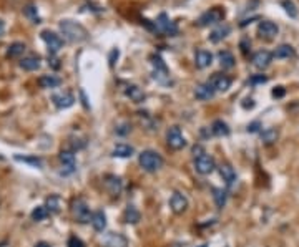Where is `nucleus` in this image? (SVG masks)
Wrapping results in <instances>:
<instances>
[{
    "label": "nucleus",
    "mask_w": 299,
    "mask_h": 247,
    "mask_svg": "<svg viewBox=\"0 0 299 247\" xmlns=\"http://www.w3.org/2000/svg\"><path fill=\"white\" fill-rule=\"evenodd\" d=\"M58 29H60L62 35L65 36L69 42H83V40H87V36H88L87 29H85L83 25L76 24L74 20H62L60 25H58Z\"/></svg>",
    "instance_id": "1"
},
{
    "label": "nucleus",
    "mask_w": 299,
    "mask_h": 247,
    "mask_svg": "<svg viewBox=\"0 0 299 247\" xmlns=\"http://www.w3.org/2000/svg\"><path fill=\"white\" fill-rule=\"evenodd\" d=\"M138 163L147 173H156L163 168V158L153 149H145L140 153Z\"/></svg>",
    "instance_id": "2"
},
{
    "label": "nucleus",
    "mask_w": 299,
    "mask_h": 247,
    "mask_svg": "<svg viewBox=\"0 0 299 247\" xmlns=\"http://www.w3.org/2000/svg\"><path fill=\"white\" fill-rule=\"evenodd\" d=\"M72 216H74V219L76 222H80V224H87V222H90L92 221V211H90V208H88V204L85 203L83 199L81 198H78V199H75L74 203H72Z\"/></svg>",
    "instance_id": "3"
},
{
    "label": "nucleus",
    "mask_w": 299,
    "mask_h": 247,
    "mask_svg": "<svg viewBox=\"0 0 299 247\" xmlns=\"http://www.w3.org/2000/svg\"><path fill=\"white\" fill-rule=\"evenodd\" d=\"M224 18V10L221 7H213L210 10H206L205 13H201V17L198 18V25L199 27H210L221 24Z\"/></svg>",
    "instance_id": "4"
},
{
    "label": "nucleus",
    "mask_w": 299,
    "mask_h": 247,
    "mask_svg": "<svg viewBox=\"0 0 299 247\" xmlns=\"http://www.w3.org/2000/svg\"><path fill=\"white\" fill-rule=\"evenodd\" d=\"M151 65H153V78L160 81V83H168L170 71L166 68L165 62L161 60L160 55H151Z\"/></svg>",
    "instance_id": "5"
},
{
    "label": "nucleus",
    "mask_w": 299,
    "mask_h": 247,
    "mask_svg": "<svg viewBox=\"0 0 299 247\" xmlns=\"http://www.w3.org/2000/svg\"><path fill=\"white\" fill-rule=\"evenodd\" d=\"M166 143L171 149L178 151V149H183L187 146V138L183 136V133L178 126H171L168 131H166Z\"/></svg>",
    "instance_id": "6"
},
{
    "label": "nucleus",
    "mask_w": 299,
    "mask_h": 247,
    "mask_svg": "<svg viewBox=\"0 0 299 247\" xmlns=\"http://www.w3.org/2000/svg\"><path fill=\"white\" fill-rule=\"evenodd\" d=\"M194 168H196V171L199 175H211L216 168V161L213 156L205 153V154H201V156L194 158Z\"/></svg>",
    "instance_id": "7"
},
{
    "label": "nucleus",
    "mask_w": 299,
    "mask_h": 247,
    "mask_svg": "<svg viewBox=\"0 0 299 247\" xmlns=\"http://www.w3.org/2000/svg\"><path fill=\"white\" fill-rule=\"evenodd\" d=\"M40 35H42V40H43L45 43H47L48 52L52 53V55H55L58 50L63 47L62 36L57 35L55 32H52V30H42V34H40Z\"/></svg>",
    "instance_id": "8"
},
{
    "label": "nucleus",
    "mask_w": 299,
    "mask_h": 247,
    "mask_svg": "<svg viewBox=\"0 0 299 247\" xmlns=\"http://www.w3.org/2000/svg\"><path fill=\"white\" fill-rule=\"evenodd\" d=\"M155 24H156L158 32H161V34H165L168 36H175L176 34H178V27H176L175 22L170 20L166 13H160V17L156 18Z\"/></svg>",
    "instance_id": "9"
},
{
    "label": "nucleus",
    "mask_w": 299,
    "mask_h": 247,
    "mask_svg": "<svg viewBox=\"0 0 299 247\" xmlns=\"http://www.w3.org/2000/svg\"><path fill=\"white\" fill-rule=\"evenodd\" d=\"M188 198L185 196L183 193L180 191H175L170 198V209L173 211L175 214H183L185 211L188 209Z\"/></svg>",
    "instance_id": "10"
},
{
    "label": "nucleus",
    "mask_w": 299,
    "mask_h": 247,
    "mask_svg": "<svg viewBox=\"0 0 299 247\" xmlns=\"http://www.w3.org/2000/svg\"><path fill=\"white\" fill-rule=\"evenodd\" d=\"M278 34H279V27L276 25L274 22L262 20V22H260V25H258V35L264 40H273V38H276Z\"/></svg>",
    "instance_id": "11"
},
{
    "label": "nucleus",
    "mask_w": 299,
    "mask_h": 247,
    "mask_svg": "<svg viewBox=\"0 0 299 247\" xmlns=\"http://www.w3.org/2000/svg\"><path fill=\"white\" fill-rule=\"evenodd\" d=\"M103 247H128V239L120 232H108L103 236Z\"/></svg>",
    "instance_id": "12"
},
{
    "label": "nucleus",
    "mask_w": 299,
    "mask_h": 247,
    "mask_svg": "<svg viewBox=\"0 0 299 247\" xmlns=\"http://www.w3.org/2000/svg\"><path fill=\"white\" fill-rule=\"evenodd\" d=\"M273 58H274L273 53L268 52V50H260V52H256L255 55H253L251 62L258 70H264V68H268L271 65Z\"/></svg>",
    "instance_id": "13"
},
{
    "label": "nucleus",
    "mask_w": 299,
    "mask_h": 247,
    "mask_svg": "<svg viewBox=\"0 0 299 247\" xmlns=\"http://www.w3.org/2000/svg\"><path fill=\"white\" fill-rule=\"evenodd\" d=\"M58 159H60L62 166H63V171L62 175H70V173L75 171V166H76V161H75V154L74 151H62L60 154H58Z\"/></svg>",
    "instance_id": "14"
},
{
    "label": "nucleus",
    "mask_w": 299,
    "mask_h": 247,
    "mask_svg": "<svg viewBox=\"0 0 299 247\" xmlns=\"http://www.w3.org/2000/svg\"><path fill=\"white\" fill-rule=\"evenodd\" d=\"M103 182H105V189L112 196H118L121 193V189H123V181H121V177L115 175H107Z\"/></svg>",
    "instance_id": "15"
},
{
    "label": "nucleus",
    "mask_w": 299,
    "mask_h": 247,
    "mask_svg": "<svg viewBox=\"0 0 299 247\" xmlns=\"http://www.w3.org/2000/svg\"><path fill=\"white\" fill-rule=\"evenodd\" d=\"M52 102L58 109H65V108H70L72 105L75 103V97L72 93H69V91H62V93L52 95Z\"/></svg>",
    "instance_id": "16"
},
{
    "label": "nucleus",
    "mask_w": 299,
    "mask_h": 247,
    "mask_svg": "<svg viewBox=\"0 0 299 247\" xmlns=\"http://www.w3.org/2000/svg\"><path fill=\"white\" fill-rule=\"evenodd\" d=\"M208 83L213 86L215 91H226L231 86V78L223 75V73H215V75L208 80Z\"/></svg>",
    "instance_id": "17"
},
{
    "label": "nucleus",
    "mask_w": 299,
    "mask_h": 247,
    "mask_svg": "<svg viewBox=\"0 0 299 247\" xmlns=\"http://www.w3.org/2000/svg\"><path fill=\"white\" fill-rule=\"evenodd\" d=\"M216 91L213 90V86L208 83H201L198 85L196 88H194V98L199 100V102H208V100H211L213 97H215Z\"/></svg>",
    "instance_id": "18"
},
{
    "label": "nucleus",
    "mask_w": 299,
    "mask_h": 247,
    "mask_svg": "<svg viewBox=\"0 0 299 247\" xmlns=\"http://www.w3.org/2000/svg\"><path fill=\"white\" fill-rule=\"evenodd\" d=\"M213 63V53L208 52V50H198L196 55H194V65L199 70L203 68H208Z\"/></svg>",
    "instance_id": "19"
},
{
    "label": "nucleus",
    "mask_w": 299,
    "mask_h": 247,
    "mask_svg": "<svg viewBox=\"0 0 299 247\" xmlns=\"http://www.w3.org/2000/svg\"><path fill=\"white\" fill-rule=\"evenodd\" d=\"M229 32H231V27L228 24H221L220 27H216V29L210 34V42L211 43L221 42V40H224L226 36L229 35Z\"/></svg>",
    "instance_id": "20"
},
{
    "label": "nucleus",
    "mask_w": 299,
    "mask_h": 247,
    "mask_svg": "<svg viewBox=\"0 0 299 247\" xmlns=\"http://www.w3.org/2000/svg\"><path fill=\"white\" fill-rule=\"evenodd\" d=\"M42 60H40V57H37V55H30V57H25L20 60V68H24L25 71H35L40 68V63Z\"/></svg>",
    "instance_id": "21"
},
{
    "label": "nucleus",
    "mask_w": 299,
    "mask_h": 247,
    "mask_svg": "<svg viewBox=\"0 0 299 247\" xmlns=\"http://www.w3.org/2000/svg\"><path fill=\"white\" fill-rule=\"evenodd\" d=\"M125 95L131 100V102H135V103H143L145 102L143 90L140 88V86H137V85H128V86H126V88H125Z\"/></svg>",
    "instance_id": "22"
},
{
    "label": "nucleus",
    "mask_w": 299,
    "mask_h": 247,
    "mask_svg": "<svg viewBox=\"0 0 299 247\" xmlns=\"http://www.w3.org/2000/svg\"><path fill=\"white\" fill-rule=\"evenodd\" d=\"M133 154H135L133 146H130L126 143H118L112 151V156H115V158H131Z\"/></svg>",
    "instance_id": "23"
},
{
    "label": "nucleus",
    "mask_w": 299,
    "mask_h": 247,
    "mask_svg": "<svg viewBox=\"0 0 299 247\" xmlns=\"http://www.w3.org/2000/svg\"><path fill=\"white\" fill-rule=\"evenodd\" d=\"M92 226H93V229L97 231V232H103L107 229V216H105V212L103 211H95L93 214H92Z\"/></svg>",
    "instance_id": "24"
},
{
    "label": "nucleus",
    "mask_w": 299,
    "mask_h": 247,
    "mask_svg": "<svg viewBox=\"0 0 299 247\" xmlns=\"http://www.w3.org/2000/svg\"><path fill=\"white\" fill-rule=\"evenodd\" d=\"M220 175H221L223 181L228 186H231L234 181H236V171H234L233 166L228 164V163H224V164H221V166H220Z\"/></svg>",
    "instance_id": "25"
},
{
    "label": "nucleus",
    "mask_w": 299,
    "mask_h": 247,
    "mask_svg": "<svg viewBox=\"0 0 299 247\" xmlns=\"http://www.w3.org/2000/svg\"><path fill=\"white\" fill-rule=\"evenodd\" d=\"M38 85H40V88L50 90V88H57V86H60L62 80L55 75H42L38 78Z\"/></svg>",
    "instance_id": "26"
},
{
    "label": "nucleus",
    "mask_w": 299,
    "mask_h": 247,
    "mask_svg": "<svg viewBox=\"0 0 299 247\" xmlns=\"http://www.w3.org/2000/svg\"><path fill=\"white\" fill-rule=\"evenodd\" d=\"M218 58H220V65L223 70H231L234 65H236V60H234V55L228 52V50H223V52L218 53Z\"/></svg>",
    "instance_id": "27"
},
{
    "label": "nucleus",
    "mask_w": 299,
    "mask_h": 247,
    "mask_svg": "<svg viewBox=\"0 0 299 247\" xmlns=\"http://www.w3.org/2000/svg\"><path fill=\"white\" fill-rule=\"evenodd\" d=\"M62 206H63L62 198H60V196H57V194H53V196H50V198L47 199V204H45V208L48 209L50 214H57V212H60Z\"/></svg>",
    "instance_id": "28"
},
{
    "label": "nucleus",
    "mask_w": 299,
    "mask_h": 247,
    "mask_svg": "<svg viewBox=\"0 0 299 247\" xmlns=\"http://www.w3.org/2000/svg\"><path fill=\"white\" fill-rule=\"evenodd\" d=\"M211 133L215 136H228L229 135V126L226 125L223 120H216L211 125Z\"/></svg>",
    "instance_id": "29"
},
{
    "label": "nucleus",
    "mask_w": 299,
    "mask_h": 247,
    "mask_svg": "<svg viewBox=\"0 0 299 247\" xmlns=\"http://www.w3.org/2000/svg\"><path fill=\"white\" fill-rule=\"evenodd\" d=\"M278 138H279V131L276 130V128H268V130L261 133V140L264 144H273L278 141Z\"/></svg>",
    "instance_id": "30"
},
{
    "label": "nucleus",
    "mask_w": 299,
    "mask_h": 247,
    "mask_svg": "<svg viewBox=\"0 0 299 247\" xmlns=\"http://www.w3.org/2000/svg\"><path fill=\"white\" fill-rule=\"evenodd\" d=\"M273 57L274 58H291V57H294V48L291 47V45L283 43L274 50Z\"/></svg>",
    "instance_id": "31"
},
{
    "label": "nucleus",
    "mask_w": 299,
    "mask_h": 247,
    "mask_svg": "<svg viewBox=\"0 0 299 247\" xmlns=\"http://www.w3.org/2000/svg\"><path fill=\"white\" fill-rule=\"evenodd\" d=\"M213 199H215L216 208L223 209L226 204V199H228V194H226V191H223L221 187H213Z\"/></svg>",
    "instance_id": "32"
},
{
    "label": "nucleus",
    "mask_w": 299,
    "mask_h": 247,
    "mask_svg": "<svg viewBox=\"0 0 299 247\" xmlns=\"http://www.w3.org/2000/svg\"><path fill=\"white\" fill-rule=\"evenodd\" d=\"M123 219H125V222H128V224H137L140 221L138 209L135 208V206H128V208L125 209V212H123Z\"/></svg>",
    "instance_id": "33"
},
{
    "label": "nucleus",
    "mask_w": 299,
    "mask_h": 247,
    "mask_svg": "<svg viewBox=\"0 0 299 247\" xmlns=\"http://www.w3.org/2000/svg\"><path fill=\"white\" fill-rule=\"evenodd\" d=\"M25 43H22V42H13L10 47H8V50H7V58H17V57H20L22 53L25 52Z\"/></svg>",
    "instance_id": "34"
},
{
    "label": "nucleus",
    "mask_w": 299,
    "mask_h": 247,
    "mask_svg": "<svg viewBox=\"0 0 299 247\" xmlns=\"http://www.w3.org/2000/svg\"><path fill=\"white\" fill-rule=\"evenodd\" d=\"M32 219H34L35 222H40V221H45L48 216H50V212H48V209L45 208V206H37V208L32 211Z\"/></svg>",
    "instance_id": "35"
},
{
    "label": "nucleus",
    "mask_w": 299,
    "mask_h": 247,
    "mask_svg": "<svg viewBox=\"0 0 299 247\" xmlns=\"http://www.w3.org/2000/svg\"><path fill=\"white\" fill-rule=\"evenodd\" d=\"M15 159H17V161H20V163L30 164V166H34V168H42L43 166V161L40 158H37V156H19V154H17Z\"/></svg>",
    "instance_id": "36"
},
{
    "label": "nucleus",
    "mask_w": 299,
    "mask_h": 247,
    "mask_svg": "<svg viewBox=\"0 0 299 247\" xmlns=\"http://www.w3.org/2000/svg\"><path fill=\"white\" fill-rule=\"evenodd\" d=\"M24 13L30 18L32 22H34V24H40L38 10H37V7H35V5H27V7L24 8Z\"/></svg>",
    "instance_id": "37"
},
{
    "label": "nucleus",
    "mask_w": 299,
    "mask_h": 247,
    "mask_svg": "<svg viewBox=\"0 0 299 247\" xmlns=\"http://www.w3.org/2000/svg\"><path fill=\"white\" fill-rule=\"evenodd\" d=\"M281 5L284 7V10H286V13H288L289 17H293V18L298 17V8L291 2V0H283V2H281Z\"/></svg>",
    "instance_id": "38"
},
{
    "label": "nucleus",
    "mask_w": 299,
    "mask_h": 247,
    "mask_svg": "<svg viewBox=\"0 0 299 247\" xmlns=\"http://www.w3.org/2000/svg\"><path fill=\"white\" fill-rule=\"evenodd\" d=\"M264 83H268V76H266V75H255V76H251V78H249V85H253V86L264 85Z\"/></svg>",
    "instance_id": "39"
},
{
    "label": "nucleus",
    "mask_w": 299,
    "mask_h": 247,
    "mask_svg": "<svg viewBox=\"0 0 299 247\" xmlns=\"http://www.w3.org/2000/svg\"><path fill=\"white\" fill-rule=\"evenodd\" d=\"M239 48H241V52H243L244 55H248V52L251 50V40H249L248 36H244L241 42H239Z\"/></svg>",
    "instance_id": "40"
},
{
    "label": "nucleus",
    "mask_w": 299,
    "mask_h": 247,
    "mask_svg": "<svg viewBox=\"0 0 299 247\" xmlns=\"http://www.w3.org/2000/svg\"><path fill=\"white\" fill-rule=\"evenodd\" d=\"M69 247H85V244L78 239V237L72 236L70 239H69Z\"/></svg>",
    "instance_id": "41"
},
{
    "label": "nucleus",
    "mask_w": 299,
    "mask_h": 247,
    "mask_svg": "<svg viewBox=\"0 0 299 247\" xmlns=\"http://www.w3.org/2000/svg\"><path fill=\"white\" fill-rule=\"evenodd\" d=\"M205 153H206V151L203 149L201 144L193 146V158H198V156H201V154H205Z\"/></svg>",
    "instance_id": "42"
},
{
    "label": "nucleus",
    "mask_w": 299,
    "mask_h": 247,
    "mask_svg": "<svg viewBox=\"0 0 299 247\" xmlns=\"http://www.w3.org/2000/svg\"><path fill=\"white\" fill-rule=\"evenodd\" d=\"M284 93H286V91H284L283 86H278V88H274V90H273V97H274V98H281V97H284Z\"/></svg>",
    "instance_id": "43"
},
{
    "label": "nucleus",
    "mask_w": 299,
    "mask_h": 247,
    "mask_svg": "<svg viewBox=\"0 0 299 247\" xmlns=\"http://www.w3.org/2000/svg\"><path fill=\"white\" fill-rule=\"evenodd\" d=\"M115 58H118V50H113L112 55H110V65L112 67L115 65Z\"/></svg>",
    "instance_id": "44"
},
{
    "label": "nucleus",
    "mask_w": 299,
    "mask_h": 247,
    "mask_svg": "<svg viewBox=\"0 0 299 247\" xmlns=\"http://www.w3.org/2000/svg\"><path fill=\"white\" fill-rule=\"evenodd\" d=\"M3 32H5V22H3L2 18H0V38H2Z\"/></svg>",
    "instance_id": "45"
},
{
    "label": "nucleus",
    "mask_w": 299,
    "mask_h": 247,
    "mask_svg": "<svg viewBox=\"0 0 299 247\" xmlns=\"http://www.w3.org/2000/svg\"><path fill=\"white\" fill-rule=\"evenodd\" d=\"M34 247H52V246H50L48 242H37Z\"/></svg>",
    "instance_id": "46"
},
{
    "label": "nucleus",
    "mask_w": 299,
    "mask_h": 247,
    "mask_svg": "<svg viewBox=\"0 0 299 247\" xmlns=\"http://www.w3.org/2000/svg\"><path fill=\"white\" fill-rule=\"evenodd\" d=\"M256 126H258V123H253V125H249V126H248V131H256V130H258Z\"/></svg>",
    "instance_id": "47"
}]
</instances>
